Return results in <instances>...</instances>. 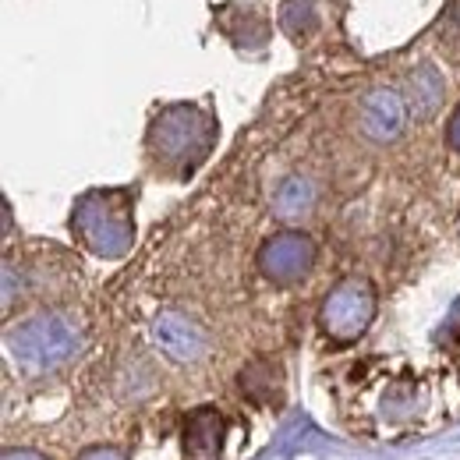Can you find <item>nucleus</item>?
Wrapping results in <instances>:
<instances>
[{
	"mask_svg": "<svg viewBox=\"0 0 460 460\" xmlns=\"http://www.w3.org/2000/svg\"><path fill=\"white\" fill-rule=\"evenodd\" d=\"M372 319H376V288L361 277H350L344 284H337L326 294L323 312H319L323 330L341 344L358 341Z\"/></svg>",
	"mask_w": 460,
	"mask_h": 460,
	"instance_id": "nucleus-4",
	"label": "nucleus"
},
{
	"mask_svg": "<svg viewBox=\"0 0 460 460\" xmlns=\"http://www.w3.org/2000/svg\"><path fill=\"white\" fill-rule=\"evenodd\" d=\"M78 460H124V454H120V450H114V447H96V450L82 454Z\"/></svg>",
	"mask_w": 460,
	"mask_h": 460,
	"instance_id": "nucleus-11",
	"label": "nucleus"
},
{
	"mask_svg": "<svg viewBox=\"0 0 460 460\" xmlns=\"http://www.w3.org/2000/svg\"><path fill=\"white\" fill-rule=\"evenodd\" d=\"M149 146L164 164L199 160L209 146V117L199 107H171L156 117Z\"/></svg>",
	"mask_w": 460,
	"mask_h": 460,
	"instance_id": "nucleus-3",
	"label": "nucleus"
},
{
	"mask_svg": "<svg viewBox=\"0 0 460 460\" xmlns=\"http://www.w3.org/2000/svg\"><path fill=\"white\" fill-rule=\"evenodd\" d=\"M315 262V244L312 237L297 234V230H284L277 237H270L259 252V266L273 284H294L301 280Z\"/></svg>",
	"mask_w": 460,
	"mask_h": 460,
	"instance_id": "nucleus-5",
	"label": "nucleus"
},
{
	"mask_svg": "<svg viewBox=\"0 0 460 460\" xmlns=\"http://www.w3.org/2000/svg\"><path fill=\"white\" fill-rule=\"evenodd\" d=\"M224 436H227V421L220 411L213 407H202L188 418L184 425V447L195 454V457H213L220 447H224Z\"/></svg>",
	"mask_w": 460,
	"mask_h": 460,
	"instance_id": "nucleus-8",
	"label": "nucleus"
},
{
	"mask_svg": "<svg viewBox=\"0 0 460 460\" xmlns=\"http://www.w3.org/2000/svg\"><path fill=\"white\" fill-rule=\"evenodd\" d=\"M4 460H47V457H40V454H32V450H7Z\"/></svg>",
	"mask_w": 460,
	"mask_h": 460,
	"instance_id": "nucleus-13",
	"label": "nucleus"
},
{
	"mask_svg": "<svg viewBox=\"0 0 460 460\" xmlns=\"http://www.w3.org/2000/svg\"><path fill=\"white\" fill-rule=\"evenodd\" d=\"M407 85H411L414 114L429 117L436 107H439V100H443V78H439V71H436L432 64L414 67V71H411V78H407Z\"/></svg>",
	"mask_w": 460,
	"mask_h": 460,
	"instance_id": "nucleus-10",
	"label": "nucleus"
},
{
	"mask_svg": "<svg viewBox=\"0 0 460 460\" xmlns=\"http://www.w3.org/2000/svg\"><path fill=\"white\" fill-rule=\"evenodd\" d=\"M7 347H11L14 361L25 365L29 372H47L78 354L82 330L67 315L47 312V315H36V319L22 323L18 330H11Z\"/></svg>",
	"mask_w": 460,
	"mask_h": 460,
	"instance_id": "nucleus-2",
	"label": "nucleus"
},
{
	"mask_svg": "<svg viewBox=\"0 0 460 460\" xmlns=\"http://www.w3.org/2000/svg\"><path fill=\"white\" fill-rule=\"evenodd\" d=\"M361 135L372 138V142H397L407 128V103H403L401 93L394 89H372L361 103Z\"/></svg>",
	"mask_w": 460,
	"mask_h": 460,
	"instance_id": "nucleus-7",
	"label": "nucleus"
},
{
	"mask_svg": "<svg viewBox=\"0 0 460 460\" xmlns=\"http://www.w3.org/2000/svg\"><path fill=\"white\" fill-rule=\"evenodd\" d=\"M447 138H450V146L460 153V107H457V114L450 117V128H447Z\"/></svg>",
	"mask_w": 460,
	"mask_h": 460,
	"instance_id": "nucleus-12",
	"label": "nucleus"
},
{
	"mask_svg": "<svg viewBox=\"0 0 460 460\" xmlns=\"http://www.w3.org/2000/svg\"><path fill=\"white\" fill-rule=\"evenodd\" d=\"M149 337L171 361H181V365L184 361H199L206 354V347H209L206 330L195 319L181 315V312H160L153 319V326H149Z\"/></svg>",
	"mask_w": 460,
	"mask_h": 460,
	"instance_id": "nucleus-6",
	"label": "nucleus"
},
{
	"mask_svg": "<svg viewBox=\"0 0 460 460\" xmlns=\"http://www.w3.org/2000/svg\"><path fill=\"white\" fill-rule=\"evenodd\" d=\"M71 227L78 237L103 259H117L128 252L135 224H131V202L124 191H89L71 217Z\"/></svg>",
	"mask_w": 460,
	"mask_h": 460,
	"instance_id": "nucleus-1",
	"label": "nucleus"
},
{
	"mask_svg": "<svg viewBox=\"0 0 460 460\" xmlns=\"http://www.w3.org/2000/svg\"><path fill=\"white\" fill-rule=\"evenodd\" d=\"M315 209V184L308 181V177H288V181H280V188L273 191V213H277V220H284V224H294V220H301V217H308Z\"/></svg>",
	"mask_w": 460,
	"mask_h": 460,
	"instance_id": "nucleus-9",
	"label": "nucleus"
}]
</instances>
